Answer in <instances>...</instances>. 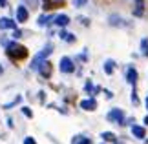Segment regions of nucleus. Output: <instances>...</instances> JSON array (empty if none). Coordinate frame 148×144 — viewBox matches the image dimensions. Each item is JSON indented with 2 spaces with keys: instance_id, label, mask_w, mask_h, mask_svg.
Here are the masks:
<instances>
[{
  "instance_id": "obj_1",
  "label": "nucleus",
  "mask_w": 148,
  "mask_h": 144,
  "mask_svg": "<svg viewBox=\"0 0 148 144\" xmlns=\"http://www.w3.org/2000/svg\"><path fill=\"white\" fill-rule=\"evenodd\" d=\"M5 53H8V57H11V59L20 60V59H26L27 57V49L24 46H20L18 42H9L8 48H5Z\"/></svg>"
},
{
  "instance_id": "obj_2",
  "label": "nucleus",
  "mask_w": 148,
  "mask_h": 144,
  "mask_svg": "<svg viewBox=\"0 0 148 144\" xmlns=\"http://www.w3.org/2000/svg\"><path fill=\"white\" fill-rule=\"evenodd\" d=\"M51 53H53V48H51V46L48 44L46 48L40 51V53H37V55H35V59H33V62H31V70H38V66H40V64L48 59Z\"/></svg>"
},
{
  "instance_id": "obj_3",
  "label": "nucleus",
  "mask_w": 148,
  "mask_h": 144,
  "mask_svg": "<svg viewBox=\"0 0 148 144\" xmlns=\"http://www.w3.org/2000/svg\"><path fill=\"white\" fill-rule=\"evenodd\" d=\"M106 117H108V120H110V122L123 124V120H124V111H123V109H119V108H115V109H112V111L108 113Z\"/></svg>"
},
{
  "instance_id": "obj_4",
  "label": "nucleus",
  "mask_w": 148,
  "mask_h": 144,
  "mask_svg": "<svg viewBox=\"0 0 148 144\" xmlns=\"http://www.w3.org/2000/svg\"><path fill=\"white\" fill-rule=\"evenodd\" d=\"M59 70H60L62 73H73V71H75V64H73L71 59L62 57V59H60V64H59Z\"/></svg>"
},
{
  "instance_id": "obj_5",
  "label": "nucleus",
  "mask_w": 148,
  "mask_h": 144,
  "mask_svg": "<svg viewBox=\"0 0 148 144\" xmlns=\"http://www.w3.org/2000/svg\"><path fill=\"white\" fill-rule=\"evenodd\" d=\"M38 73H40L44 78H49V75H51V62L49 60H44L42 64L38 66Z\"/></svg>"
},
{
  "instance_id": "obj_6",
  "label": "nucleus",
  "mask_w": 148,
  "mask_h": 144,
  "mask_svg": "<svg viewBox=\"0 0 148 144\" xmlns=\"http://www.w3.org/2000/svg\"><path fill=\"white\" fill-rule=\"evenodd\" d=\"M0 29H16L15 20L8 18V16H2V18H0Z\"/></svg>"
},
{
  "instance_id": "obj_7",
  "label": "nucleus",
  "mask_w": 148,
  "mask_h": 144,
  "mask_svg": "<svg viewBox=\"0 0 148 144\" xmlns=\"http://www.w3.org/2000/svg\"><path fill=\"white\" fill-rule=\"evenodd\" d=\"M81 108L86 109V111H93L95 108H97V102H95V99H86L81 102Z\"/></svg>"
},
{
  "instance_id": "obj_8",
  "label": "nucleus",
  "mask_w": 148,
  "mask_h": 144,
  "mask_svg": "<svg viewBox=\"0 0 148 144\" xmlns=\"http://www.w3.org/2000/svg\"><path fill=\"white\" fill-rule=\"evenodd\" d=\"M53 22H55L59 27H66L68 24H70V16H68V15H57Z\"/></svg>"
},
{
  "instance_id": "obj_9",
  "label": "nucleus",
  "mask_w": 148,
  "mask_h": 144,
  "mask_svg": "<svg viewBox=\"0 0 148 144\" xmlns=\"http://www.w3.org/2000/svg\"><path fill=\"white\" fill-rule=\"evenodd\" d=\"M27 16H29L27 9L24 8V5H18V9H16V20H18V22H26Z\"/></svg>"
},
{
  "instance_id": "obj_10",
  "label": "nucleus",
  "mask_w": 148,
  "mask_h": 144,
  "mask_svg": "<svg viewBox=\"0 0 148 144\" xmlns=\"http://www.w3.org/2000/svg\"><path fill=\"white\" fill-rule=\"evenodd\" d=\"M126 80L132 86H135V82H137V71L134 70V68H128V71H126Z\"/></svg>"
},
{
  "instance_id": "obj_11",
  "label": "nucleus",
  "mask_w": 148,
  "mask_h": 144,
  "mask_svg": "<svg viewBox=\"0 0 148 144\" xmlns=\"http://www.w3.org/2000/svg\"><path fill=\"white\" fill-rule=\"evenodd\" d=\"M51 20H55L51 15H40V16H38V26H48Z\"/></svg>"
},
{
  "instance_id": "obj_12",
  "label": "nucleus",
  "mask_w": 148,
  "mask_h": 144,
  "mask_svg": "<svg viewBox=\"0 0 148 144\" xmlns=\"http://www.w3.org/2000/svg\"><path fill=\"white\" fill-rule=\"evenodd\" d=\"M59 37H60L62 40H66V42H70V44H71V42H75V37H73L71 33H68V31H64V29H62V31L59 33Z\"/></svg>"
},
{
  "instance_id": "obj_13",
  "label": "nucleus",
  "mask_w": 148,
  "mask_h": 144,
  "mask_svg": "<svg viewBox=\"0 0 148 144\" xmlns=\"http://www.w3.org/2000/svg\"><path fill=\"white\" fill-rule=\"evenodd\" d=\"M113 70H115V62H113V60H106L104 62V73L106 75H112Z\"/></svg>"
},
{
  "instance_id": "obj_14",
  "label": "nucleus",
  "mask_w": 148,
  "mask_h": 144,
  "mask_svg": "<svg viewBox=\"0 0 148 144\" xmlns=\"http://www.w3.org/2000/svg\"><path fill=\"white\" fill-rule=\"evenodd\" d=\"M132 133L135 137H139V139H143L145 137V128L143 126H132Z\"/></svg>"
},
{
  "instance_id": "obj_15",
  "label": "nucleus",
  "mask_w": 148,
  "mask_h": 144,
  "mask_svg": "<svg viewBox=\"0 0 148 144\" xmlns=\"http://www.w3.org/2000/svg\"><path fill=\"white\" fill-rule=\"evenodd\" d=\"M135 2H137V8H135L134 15L135 16H141V15H143V11H145V0H135Z\"/></svg>"
},
{
  "instance_id": "obj_16",
  "label": "nucleus",
  "mask_w": 148,
  "mask_h": 144,
  "mask_svg": "<svg viewBox=\"0 0 148 144\" xmlns=\"http://www.w3.org/2000/svg\"><path fill=\"white\" fill-rule=\"evenodd\" d=\"M64 0H46V4H44V9H51V8H57L59 4H62Z\"/></svg>"
},
{
  "instance_id": "obj_17",
  "label": "nucleus",
  "mask_w": 148,
  "mask_h": 144,
  "mask_svg": "<svg viewBox=\"0 0 148 144\" xmlns=\"http://www.w3.org/2000/svg\"><path fill=\"white\" fill-rule=\"evenodd\" d=\"M101 137H102L104 141H115V135H113L112 131H104V133H102Z\"/></svg>"
},
{
  "instance_id": "obj_18",
  "label": "nucleus",
  "mask_w": 148,
  "mask_h": 144,
  "mask_svg": "<svg viewBox=\"0 0 148 144\" xmlns=\"http://www.w3.org/2000/svg\"><path fill=\"white\" fill-rule=\"evenodd\" d=\"M141 48H143V55L148 57V38H143V42H141Z\"/></svg>"
},
{
  "instance_id": "obj_19",
  "label": "nucleus",
  "mask_w": 148,
  "mask_h": 144,
  "mask_svg": "<svg viewBox=\"0 0 148 144\" xmlns=\"http://www.w3.org/2000/svg\"><path fill=\"white\" fill-rule=\"evenodd\" d=\"M22 113H24L27 119H31V117H33V111H31L29 108H26V106H22Z\"/></svg>"
},
{
  "instance_id": "obj_20",
  "label": "nucleus",
  "mask_w": 148,
  "mask_h": 144,
  "mask_svg": "<svg viewBox=\"0 0 148 144\" xmlns=\"http://www.w3.org/2000/svg\"><path fill=\"white\" fill-rule=\"evenodd\" d=\"M18 102H20V95H18V97H15V100H13V102H9V104H5L4 108H5V109H9V108H13L15 104H18Z\"/></svg>"
},
{
  "instance_id": "obj_21",
  "label": "nucleus",
  "mask_w": 148,
  "mask_h": 144,
  "mask_svg": "<svg viewBox=\"0 0 148 144\" xmlns=\"http://www.w3.org/2000/svg\"><path fill=\"white\" fill-rule=\"evenodd\" d=\"M88 0H73V4H75V8H82L84 4H86Z\"/></svg>"
},
{
  "instance_id": "obj_22",
  "label": "nucleus",
  "mask_w": 148,
  "mask_h": 144,
  "mask_svg": "<svg viewBox=\"0 0 148 144\" xmlns=\"http://www.w3.org/2000/svg\"><path fill=\"white\" fill-rule=\"evenodd\" d=\"M75 144H92L90 142V139H77V141H73Z\"/></svg>"
},
{
  "instance_id": "obj_23",
  "label": "nucleus",
  "mask_w": 148,
  "mask_h": 144,
  "mask_svg": "<svg viewBox=\"0 0 148 144\" xmlns=\"http://www.w3.org/2000/svg\"><path fill=\"white\" fill-rule=\"evenodd\" d=\"M24 144H37V142H35V139H33V137H26V139H24Z\"/></svg>"
},
{
  "instance_id": "obj_24",
  "label": "nucleus",
  "mask_w": 148,
  "mask_h": 144,
  "mask_svg": "<svg viewBox=\"0 0 148 144\" xmlns=\"http://www.w3.org/2000/svg\"><path fill=\"white\" fill-rule=\"evenodd\" d=\"M13 37H15V38H20V37H22V33H20L18 29H13Z\"/></svg>"
},
{
  "instance_id": "obj_25",
  "label": "nucleus",
  "mask_w": 148,
  "mask_h": 144,
  "mask_svg": "<svg viewBox=\"0 0 148 144\" xmlns=\"http://www.w3.org/2000/svg\"><path fill=\"white\" fill-rule=\"evenodd\" d=\"M0 8H5V0H0Z\"/></svg>"
},
{
  "instance_id": "obj_26",
  "label": "nucleus",
  "mask_w": 148,
  "mask_h": 144,
  "mask_svg": "<svg viewBox=\"0 0 148 144\" xmlns=\"http://www.w3.org/2000/svg\"><path fill=\"white\" fill-rule=\"evenodd\" d=\"M145 124H148V115H146V117H145Z\"/></svg>"
},
{
  "instance_id": "obj_27",
  "label": "nucleus",
  "mask_w": 148,
  "mask_h": 144,
  "mask_svg": "<svg viewBox=\"0 0 148 144\" xmlns=\"http://www.w3.org/2000/svg\"><path fill=\"white\" fill-rule=\"evenodd\" d=\"M146 109H148V95H146Z\"/></svg>"
}]
</instances>
